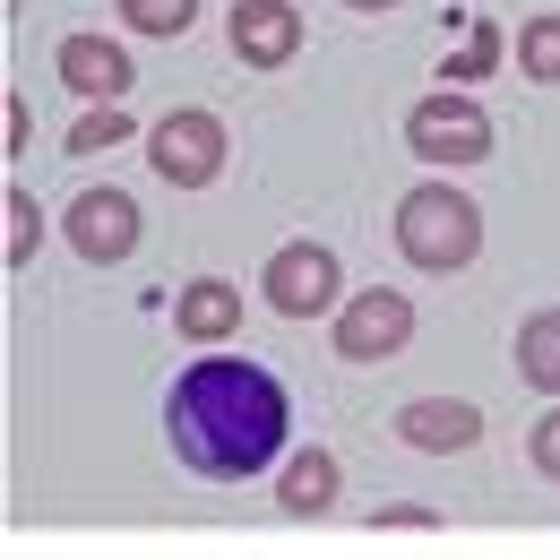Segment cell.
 Returning <instances> with one entry per match:
<instances>
[{"label":"cell","mask_w":560,"mask_h":560,"mask_svg":"<svg viewBox=\"0 0 560 560\" xmlns=\"http://www.w3.org/2000/svg\"><path fill=\"white\" fill-rule=\"evenodd\" d=\"M284 431H293V406H284V380L250 353H199L173 397H164V440L190 475L208 483H250L284 457Z\"/></svg>","instance_id":"1"},{"label":"cell","mask_w":560,"mask_h":560,"mask_svg":"<svg viewBox=\"0 0 560 560\" xmlns=\"http://www.w3.org/2000/svg\"><path fill=\"white\" fill-rule=\"evenodd\" d=\"M397 250H406V268H422V277H457L483 250V208L457 182H415L397 199Z\"/></svg>","instance_id":"2"},{"label":"cell","mask_w":560,"mask_h":560,"mask_svg":"<svg viewBox=\"0 0 560 560\" xmlns=\"http://www.w3.org/2000/svg\"><path fill=\"white\" fill-rule=\"evenodd\" d=\"M259 293H268L277 319H337L346 311V268H337L328 242H284L259 268Z\"/></svg>","instance_id":"3"},{"label":"cell","mask_w":560,"mask_h":560,"mask_svg":"<svg viewBox=\"0 0 560 560\" xmlns=\"http://www.w3.org/2000/svg\"><path fill=\"white\" fill-rule=\"evenodd\" d=\"M406 147H415L422 164H440V173H457V164H483L491 155V113L475 95H415V113H406Z\"/></svg>","instance_id":"4"},{"label":"cell","mask_w":560,"mask_h":560,"mask_svg":"<svg viewBox=\"0 0 560 560\" xmlns=\"http://www.w3.org/2000/svg\"><path fill=\"white\" fill-rule=\"evenodd\" d=\"M147 164H155L164 190H208L215 173H224V121H215L208 104L164 113V121L147 130Z\"/></svg>","instance_id":"5"},{"label":"cell","mask_w":560,"mask_h":560,"mask_svg":"<svg viewBox=\"0 0 560 560\" xmlns=\"http://www.w3.org/2000/svg\"><path fill=\"white\" fill-rule=\"evenodd\" d=\"M328 346L346 353V362H397V353L415 346V302L397 284H362V293H346Z\"/></svg>","instance_id":"6"},{"label":"cell","mask_w":560,"mask_h":560,"mask_svg":"<svg viewBox=\"0 0 560 560\" xmlns=\"http://www.w3.org/2000/svg\"><path fill=\"white\" fill-rule=\"evenodd\" d=\"M61 233H70V250L86 268H121V259L139 250V199H130V190H78L70 215H61Z\"/></svg>","instance_id":"7"},{"label":"cell","mask_w":560,"mask_h":560,"mask_svg":"<svg viewBox=\"0 0 560 560\" xmlns=\"http://www.w3.org/2000/svg\"><path fill=\"white\" fill-rule=\"evenodd\" d=\"M224 44H233L242 70H284V61L302 52V9H293V0H233Z\"/></svg>","instance_id":"8"},{"label":"cell","mask_w":560,"mask_h":560,"mask_svg":"<svg viewBox=\"0 0 560 560\" xmlns=\"http://www.w3.org/2000/svg\"><path fill=\"white\" fill-rule=\"evenodd\" d=\"M52 78H61L70 95H86V104H121V95L139 86L130 52H121L113 35H61V52H52Z\"/></svg>","instance_id":"9"},{"label":"cell","mask_w":560,"mask_h":560,"mask_svg":"<svg viewBox=\"0 0 560 560\" xmlns=\"http://www.w3.org/2000/svg\"><path fill=\"white\" fill-rule=\"evenodd\" d=\"M173 328H182V346H233V337H242V284L233 277H190L173 293Z\"/></svg>","instance_id":"10"},{"label":"cell","mask_w":560,"mask_h":560,"mask_svg":"<svg viewBox=\"0 0 560 560\" xmlns=\"http://www.w3.org/2000/svg\"><path fill=\"white\" fill-rule=\"evenodd\" d=\"M397 440L422 448V457H457V448L483 440V415H475L466 397H415V406L397 415Z\"/></svg>","instance_id":"11"},{"label":"cell","mask_w":560,"mask_h":560,"mask_svg":"<svg viewBox=\"0 0 560 560\" xmlns=\"http://www.w3.org/2000/svg\"><path fill=\"white\" fill-rule=\"evenodd\" d=\"M337 483H346V475H337L328 448H293L284 475H277V509L284 517H328V509H337Z\"/></svg>","instance_id":"12"},{"label":"cell","mask_w":560,"mask_h":560,"mask_svg":"<svg viewBox=\"0 0 560 560\" xmlns=\"http://www.w3.org/2000/svg\"><path fill=\"white\" fill-rule=\"evenodd\" d=\"M509 362H517V380H526V388H544V397L560 406V302L517 319V346H509Z\"/></svg>","instance_id":"13"},{"label":"cell","mask_w":560,"mask_h":560,"mask_svg":"<svg viewBox=\"0 0 560 560\" xmlns=\"http://www.w3.org/2000/svg\"><path fill=\"white\" fill-rule=\"evenodd\" d=\"M517 78L560 86V9H535V18L517 26Z\"/></svg>","instance_id":"14"},{"label":"cell","mask_w":560,"mask_h":560,"mask_svg":"<svg viewBox=\"0 0 560 560\" xmlns=\"http://www.w3.org/2000/svg\"><path fill=\"white\" fill-rule=\"evenodd\" d=\"M113 9H121V26H130V35H164V44L199 26V0H113Z\"/></svg>","instance_id":"15"},{"label":"cell","mask_w":560,"mask_h":560,"mask_svg":"<svg viewBox=\"0 0 560 560\" xmlns=\"http://www.w3.org/2000/svg\"><path fill=\"white\" fill-rule=\"evenodd\" d=\"M0 215H9V242H0V268H26V259H35V242H44V208H35V199H26L18 182H9V190H0Z\"/></svg>","instance_id":"16"},{"label":"cell","mask_w":560,"mask_h":560,"mask_svg":"<svg viewBox=\"0 0 560 560\" xmlns=\"http://www.w3.org/2000/svg\"><path fill=\"white\" fill-rule=\"evenodd\" d=\"M113 147H130V113L121 104H86V121L70 130V155H113Z\"/></svg>","instance_id":"17"},{"label":"cell","mask_w":560,"mask_h":560,"mask_svg":"<svg viewBox=\"0 0 560 560\" xmlns=\"http://www.w3.org/2000/svg\"><path fill=\"white\" fill-rule=\"evenodd\" d=\"M526 466H535L544 483H560V406H552V415H535V431H526Z\"/></svg>","instance_id":"18"},{"label":"cell","mask_w":560,"mask_h":560,"mask_svg":"<svg viewBox=\"0 0 560 560\" xmlns=\"http://www.w3.org/2000/svg\"><path fill=\"white\" fill-rule=\"evenodd\" d=\"M371 526H406V535H422V526H440V517H431V509H380Z\"/></svg>","instance_id":"19"},{"label":"cell","mask_w":560,"mask_h":560,"mask_svg":"<svg viewBox=\"0 0 560 560\" xmlns=\"http://www.w3.org/2000/svg\"><path fill=\"white\" fill-rule=\"evenodd\" d=\"M337 9H362V18H380V9H397V0H337Z\"/></svg>","instance_id":"20"}]
</instances>
